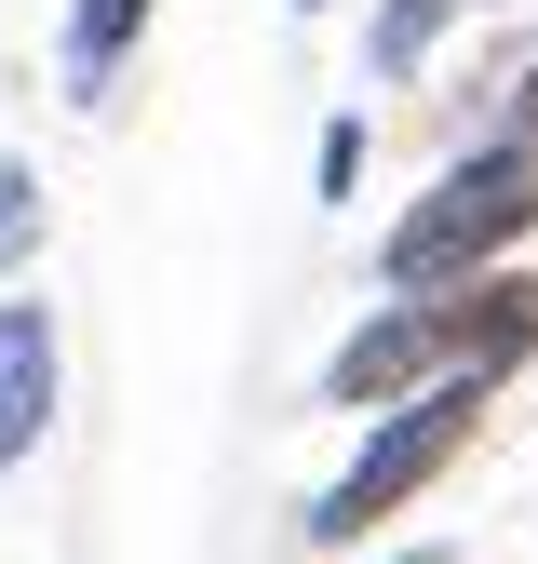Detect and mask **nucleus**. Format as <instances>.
<instances>
[{"label": "nucleus", "mask_w": 538, "mask_h": 564, "mask_svg": "<svg viewBox=\"0 0 538 564\" xmlns=\"http://www.w3.org/2000/svg\"><path fill=\"white\" fill-rule=\"evenodd\" d=\"M525 229H538V149L498 134V149H458L431 175V202L377 242V269H390V296H458V282H485Z\"/></svg>", "instance_id": "1"}, {"label": "nucleus", "mask_w": 538, "mask_h": 564, "mask_svg": "<svg viewBox=\"0 0 538 564\" xmlns=\"http://www.w3.org/2000/svg\"><path fill=\"white\" fill-rule=\"evenodd\" d=\"M485 390L498 377H444V390H418V403H390L377 431H364V457L310 498V538H364V524H390L418 484H444V457H471V431H485Z\"/></svg>", "instance_id": "2"}, {"label": "nucleus", "mask_w": 538, "mask_h": 564, "mask_svg": "<svg viewBox=\"0 0 538 564\" xmlns=\"http://www.w3.org/2000/svg\"><path fill=\"white\" fill-rule=\"evenodd\" d=\"M458 364H444V310L431 296H390V310H364L351 336H336V364H323V403L336 416H390V403H418V390H444Z\"/></svg>", "instance_id": "3"}, {"label": "nucleus", "mask_w": 538, "mask_h": 564, "mask_svg": "<svg viewBox=\"0 0 538 564\" xmlns=\"http://www.w3.org/2000/svg\"><path fill=\"white\" fill-rule=\"evenodd\" d=\"M54 431V310L0 296V470H28Z\"/></svg>", "instance_id": "4"}, {"label": "nucleus", "mask_w": 538, "mask_h": 564, "mask_svg": "<svg viewBox=\"0 0 538 564\" xmlns=\"http://www.w3.org/2000/svg\"><path fill=\"white\" fill-rule=\"evenodd\" d=\"M431 310H444V364L458 377H498V364L538 349V282L525 269H485V282H458V296H431Z\"/></svg>", "instance_id": "5"}, {"label": "nucleus", "mask_w": 538, "mask_h": 564, "mask_svg": "<svg viewBox=\"0 0 538 564\" xmlns=\"http://www.w3.org/2000/svg\"><path fill=\"white\" fill-rule=\"evenodd\" d=\"M149 41V0H67V41H54V67H67V108H108V82H121V54Z\"/></svg>", "instance_id": "6"}, {"label": "nucleus", "mask_w": 538, "mask_h": 564, "mask_svg": "<svg viewBox=\"0 0 538 564\" xmlns=\"http://www.w3.org/2000/svg\"><path fill=\"white\" fill-rule=\"evenodd\" d=\"M471 14V0H377V28H364V67H377V82H418V67H431V41Z\"/></svg>", "instance_id": "7"}, {"label": "nucleus", "mask_w": 538, "mask_h": 564, "mask_svg": "<svg viewBox=\"0 0 538 564\" xmlns=\"http://www.w3.org/2000/svg\"><path fill=\"white\" fill-rule=\"evenodd\" d=\"M28 256H41V175H28L14 149H0V282H14Z\"/></svg>", "instance_id": "8"}, {"label": "nucleus", "mask_w": 538, "mask_h": 564, "mask_svg": "<svg viewBox=\"0 0 538 564\" xmlns=\"http://www.w3.org/2000/svg\"><path fill=\"white\" fill-rule=\"evenodd\" d=\"M310 188H323V202H351V188H364V121H323V149H310Z\"/></svg>", "instance_id": "9"}, {"label": "nucleus", "mask_w": 538, "mask_h": 564, "mask_svg": "<svg viewBox=\"0 0 538 564\" xmlns=\"http://www.w3.org/2000/svg\"><path fill=\"white\" fill-rule=\"evenodd\" d=\"M512 134H525V149H538V67H525V95H512Z\"/></svg>", "instance_id": "10"}, {"label": "nucleus", "mask_w": 538, "mask_h": 564, "mask_svg": "<svg viewBox=\"0 0 538 564\" xmlns=\"http://www.w3.org/2000/svg\"><path fill=\"white\" fill-rule=\"evenodd\" d=\"M297 14H323V0H297Z\"/></svg>", "instance_id": "11"}]
</instances>
